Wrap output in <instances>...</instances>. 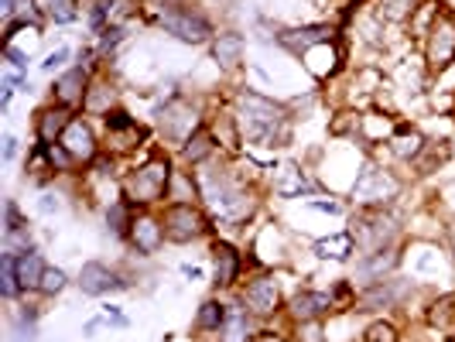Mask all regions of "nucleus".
Returning <instances> with one entry per match:
<instances>
[{
    "instance_id": "17",
    "label": "nucleus",
    "mask_w": 455,
    "mask_h": 342,
    "mask_svg": "<svg viewBox=\"0 0 455 342\" xmlns=\"http://www.w3.org/2000/svg\"><path fill=\"white\" fill-rule=\"evenodd\" d=\"M240 267H243V260H240L236 247H229V243H223V240H216V243H212V277H216L212 284H216V288L236 284Z\"/></svg>"
},
{
    "instance_id": "21",
    "label": "nucleus",
    "mask_w": 455,
    "mask_h": 342,
    "mask_svg": "<svg viewBox=\"0 0 455 342\" xmlns=\"http://www.w3.org/2000/svg\"><path fill=\"white\" fill-rule=\"evenodd\" d=\"M68 123H72L68 107H48V110H42V114H38V120H35L38 140H42V144H55V140H62V134H66Z\"/></svg>"
},
{
    "instance_id": "29",
    "label": "nucleus",
    "mask_w": 455,
    "mask_h": 342,
    "mask_svg": "<svg viewBox=\"0 0 455 342\" xmlns=\"http://www.w3.org/2000/svg\"><path fill=\"white\" fill-rule=\"evenodd\" d=\"M305 188H308V182H305V175L298 171L295 164H284V168H281V179L274 182V192H277L281 199H295Z\"/></svg>"
},
{
    "instance_id": "19",
    "label": "nucleus",
    "mask_w": 455,
    "mask_h": 342,
    "mask_svg": "<svg viewBox=\"0 0 455 342\" xmlns=\"http://www.w3.org/2000/svg\"><path fill=\"white\" fill-rule=\"evenodd\" d=\"M301 59H305V68H308L315 79H329V76H336V72H339V66H342V52L332 45V42L308 48Z\"/></svg>"
},
{
    "instance_id": "42",
    "label": "nucleus",
    "mask_w": 455,
    "mask_h": 342,
    "mask_svg": "<svg viewBox=\"0 0 455 342\" xmlns=\"http://www.w3.org/2000/svg\"><path fill=\"white\" fill-rule=\"evenodd\" d=\"M14 155H18V137H4V161H14Z\"/></svg>"
},
{
    "instance_id": "22",
    "label": "nucleus",
    "mask_w": 455,
    "mask_h": 342,
    "mask_svg": "<svg viewBox=\"0 0 455 342\" xmlns=\"http://www.w3.org/2000/svg\"><path fill=\"white\" fill-rule=\"evenodd\" d=\"M394 267H397V253L394 251H373L360 260L356 277H360L363 284H380V281H384V274H390Z\"/></svg>"
},
{
    "instance_id": "16",
    "label": "nucleus",
    "mask_w": 455,
    "mask_h": 342,
    "mask_svg": "<svg viewBox=\"0 0 455 342\" xmlns=\"http://www.w3.org/2000/svg\"><path fill=\"white\" fill-rule=\"evenodd\" d=\"M59 144H62L76 161L96 158V134H92L90 123H86V120H79V116H72V123L66 127V134H62Z\"/></svg>"
},
{
    "instance_id": "41",
    "label": "nucleus",
    "mask_w": 455,
    "mask_h": 342,
    "mask_svg": "<svg viewBox=\"0 0 455 342\" xmlns=\"http://www.w3.org/2000/svg\"><path fill=\"white\" fill-rule=\"evenodd\" d=\"M66 59H68V48H59V52H52L45 62H42V68H45V72H55V68L62 66Z\"/></svg>"
},
{
    "instance_id": "37",
    "label": "nucleus",
    "mask_w": 455,
    "mask_h": 342,
    "mask_svg": "<svg viewBox=\"0 0 455 342\" xmlns=\"http://www.w3.org/2000/svg\"><path fill=\"white\" fill-rule=\"evenodd\" d=\"M114 4L116 0H96V4H92L90 24L96 28V31H107V18L114 14Z\"/></svg>"
},
{
    "instance_id": "18",
    "label": "nucleus",
    "mask_w": 455,
    "mask_h": 342,
    "mask_svg": "<svg viewBox=\"0 0 455 342\" xmlns=\"http://www.w3.org/2000/svg\"><path fill=\"white\" fill-rule=\"evenodd\" d=\"M243 52H247V42H243V35H236V31H223V35H216V42H212V62L220 68H240L243 62Z\"/></svg>"
},
{
    "instance_id": "24",
    "label": "nucleus",
    "mask_w": 455,
    "mask_h": 342,
    "mask_svg": "<svg viewBox=\"0 0 455 342\" xmlns=\"http://www.w3.org/2000/svg\"><path fill=\"white\" fill-rule=\"evenodd\" d=\"M425 147H428V144H425V137L418 134L414 127H408V123H401V127H397V134L390 137V151H394L401 161L421 158V151H425Z\"/></svg>"
},
{
    "instance_id": "8",
    "label": "nucleus",
    "mask_w": 455,
    "mask_h": 342,
    "mask_svg": "<svg viewBox=\"0 0 455 342\" xmlns=\"http://www.w3.org/2000/svg\"><path fill=\"white\" fill-rule=\"evenodd\" d=\"M394 219L384 216L380 209H366L363 216H356L353 219V229H349V236L356 240V247L366 253L373 251H384V243H387L390 236H394Z\"/></svg>"
},
{
    "instance_id": "34",
    "label": "nucleus",
    "mask_w": 455,
    "mask_h": 342,
    "mask_svg": "<svg viewBox=\"0 0 455 342\" xmlns=\"http://www.w3.org/2000/svg\"><path fill=\"white\" fill-rule=\"evenodd\" d=\"M380 7H384L390 21H404L414 14V0H380Z\"/></svg>"
},
{
    "instance_id": "39",
    "label": "nucleus",
    "mask_w": 455,
    "mask_h": 342,
    "mask_svg": "<svg viewBox=\"0 0 455 342\" xmlns=\"http://www.w3.org/2000/svg\"><path fill=\"white\" fill-rule=\"evenodd\" d=\"M298 342H322V325L315 322H298Z\"/></svg>"
},
{
    "instance_id": "32",
    "label": "nucleus",
    "mask_w": 455,
    "mask_h": 342,
    "mask_svg": "<svg viewBox=\"0 0 455 342\" xmlns=\"http://www.w3.org/2000/svg\"><path fill=\"white\" fill-rule=\"evenodd\" d=\"M227 315H229L227 305H220V301H205L203 308H199L196 329H203V332H220V329H223V322H227Z\"/></svg>"
},
{
    "instance_id": "44",
    "label": "nucleus",
    "mask_w": 455,
    "mask_h": 342,
    "mask_svg": "<svg viewBox=\"0 0 455 342\" xmlns=\"http://www.w3.org/2000/svg\"><path fill=\"white\" fill-rule=\"evenodd\" d=\"M312 209H319V212H342L339 203H312Z\"/></svg>"
},
{
    "instance_id": "3",
    "label": "nucleus",
    "mask_w": 455,
    "mask_h": 342,
    "mask_svg": "<svg viewBox=\"0 0 455 342\" xmlns=\"http://www.w3.org/2000/svg\"><path fill=\"white\" fill-rule=\"evenodd\" d=\"M172 161L164 155H155L148 164L134 168L127 179H124V195L131 205H151L158 199H168V185H172Z\"/></svg>"
},
{
    "instance_id": "35",
    "label": "nucleus",
    "mask_w": 455,
    "mask_h": 342,
    "mask_svg": "<svg viewBox=\"0 0 455 342\" xmlns=\"http://www.w3.org/2000/svg\"><path fill=\"white\" fill-rule=\"evenodd\" d=\"M62 288H66V271H59V267H45V277H42V288H38V291L52 298V295H59Z\"/></svg>"
},
{
    "instance_id": "45",
    "label": "nucleus",
    "mask_w": 455,
    "mask_h": 342,
    "mask_svg": "<svg viewBox=\"0 0 455 342\" xmlns=\"http://www.w3.org/2000/svg\"><path fill=\"white\" fill-rule=\"evenodd\" d=\"M253 342H284V339H281V336H267V332H260Z\"/></svg>"
},
{
    "instance_id": "12",
    "label": "nucleus",
    "mask_w": 455,
    "mask_h": 342,
    "mask_svg": "<svg viewBox=\"0 0 455 342\" xmlns=\"http://www.w3.org/2000/svg\"><path fill=\"white\" fill-rule=\"evenodd\" d=\"M79 288H83V295L100 298V295H107V291H120V288H127V281H124L116 271H110L107 264L90 260V264H83V271H79Z\"/></svg>"
},
{
    "instance_id": "38",
    "label": "nucleus",
    "mask_w": 455,
    "mask_h": 342,
    "mask_svg": "<svg viewBox=\"0 0 455 342\" xmlns=\"http://www.w3.org/2000/svg\"><path fill=\"white\" fill-rule=\"evenodd\" d=\"M120 42H124V28H107V31H100V55L114 52Z\"/></svg>"
},
{
    "instance_id": "13",
    "label": "nucleus",
    "mask_w": 455,
    "mask_h": 342,
    "mask_svg": "<svg viewBox=\"0 0 455 342\" xmlns=\"http://www.w3.org/2000/svg\"><path fill=\"white\" fill-rule=\"evenodd\" d=\"M103 120H107V131H110V140H114L116 151H134V147H140V140L148 137L144 127L127 110H110Z\"/></svg>"
},
{
    "instance_id": "2",
    "label": "nucleus",
    "mask_w": 455,
    "mask_h": 342,
    "mask_svg": "<svg viewBox=\"0 0 455 342\" xmlns=\"http://www.w3.org/2000/svg\"><path fill=\"white\" fill-rule=\"evenodd\" d=\"M196 182H199V195L209 203L216 219H223V223H240V219H247L253 212L251 192L229 175V168H220V171H216V168H203V171L196 175Z\"/></svg>"
},
{
    "instance_id": "11",
    "label": "nucleus",
    "mask_w": 455,
    "mask_h": 342,
    "mask_svg": "<svg viewBox=\"0 0 455 342\" xmlns=\"http://www.w3.org/2000/svg\"><path fill=\"white\" fill-rule=\"evenodd\" d=\"M86 92H90V72L83 66H72L68 72H62L59 79H55V86H52V96H55V103L59 107H79V103H86Z\"/></svg>"
},
{
    "instance_id": "7",
    "label": "nucleus",
    "mask_w": 455,
    "mask_h": 342,
    "mask_svg": "<svg viewBox=\"0 0 455 342\" xmlns=\"http://www.w3.org/2000/svg\"><path fill=\"white\" fill-rule=\"evenodd\" d=\"M397 192H401V182H397L394 175H387L384 168L366 164L363 171H360V179L353 182V203L370 205V209H380L384 203L397 199Z\"/></svg>"
},
{
    "instance_id": "46",
    "label": "nucleus",
    "mask_w": 455,
    "mask_h": 342,
    "mask_svg": "<svg viewBox=\"0 0 455 342\" xmlns=\"http://www.w3.org/2000/svg\"><path fill=\"white\" fill-rule=\"evenodd\" d=\"M185 274H188L192 281H199V277H203V271H199V267H188V264H185Z\"/></svg>"
},
{
    "instance_id": "25",
    "label": "nucleus",
    "mask_w": 455,
    "mask_h": 342,
    "mask_svg": "<svg viewBox=\"0 0 455 342\" xmlns=\"http://www.w3.org/2000/svg\"><path fill=\"white\" fill-rule=\"evenodd\" d=\"M42 277H45V260L38 251H28L18 257V281H21L24 291H38L42 288Z\"/></svg>"
},
{
    "instance_id": "10",
    "label": "nucleus",
    "mask_w": 455,
    "mask_h": 342,
    "mask_svg": "<svg viewBox=\"0 0 455 342\" xmlns=\"http://www.w3.org/2000/svg\"><path fill=\"white\" fill-rule=\"evenodd\" d=\"M161 131L164 137H172V140H188V137L199 131V110L196 107H188L185 99H175V103H168L164 110H161Z\"/></svg>"
},
{
    "instance_id": "5",
    "label": "nucleus",
    "mask_w": 455,
    "mask_h": 342,
    "mask_svg": "<svg viewBox=\"0 0 455 342\" xmlns=\"http://www.w3.org/2000/svg\"><path fill=\"white\" fill-rule=\"evenodd\" d=\"M161 223H164V236H168L172 243L199 240V236H205V233L212 229L209 227V216L192 203H172L168 209H164Z\"/></svg>"
},
{
    "instance_id": "27",
    "label": "nucleus",
    "mask_w": 455,
    "mask_h": 342,
    "mask_svg": "<svg viewBox=\"0 0 455 342\" xmlns=\"http://www.w3.org/2000/svg\"><path fill=\"white\" fill-rule=\"evenodd\" d=\"M312 251L319 253L322 260H346L349 253L356 251V240H353L349 233H336V236H329V240H319Z\"/></svg>"
},
{
    "instance_id": "20",
    "label": "nucleus",
    "mask_w": 455,
    "mask_h": 342,
    "mask_svg": "<svg viewBox=\"0 0 455 342\" xmlns=\"http://www.w3.org/2000/svg\"><path fill=\"white\" fill-rule=\"evenodd\" d=\"M332 308V295H322V291H301V295L291 298L288 312L295 322H315L322 319L325 312Z\"/></svg>"
},
{
    "instance_id": "6",
    "label": "nucleus",
    "mask_w": 455,
    "mask_h": 342,
    "mask_svg": "<svg viewBox=\"0 0 455 342\" xmlns=\"http://www.w3.org/2000/svg\"><path fill=\"white\" fill-rule=\"evenodd\" d=\"M425 59L432 72H445L455 62V14L438 11V18L432 21V31L425 35Z\"/></svg>"
},
{
    "instance_id": "14",
    "label": "nucleus",
    "mask_w": 455,
    "mask_h": 342,
    "mask_svg": "<svg viewBox=\"0 0 455 342\" xmlns=\"http://www.w3.org/2000/svg\"><path fill=\"white\" fill-rule=\"evenodd\" d=\"M127 240L137 247V253L151 257V253L161 251V243H164L168 236H164V223L144 212V216H134V223H131V236H127Z\"/></svg>"
},
{
    "instance_id": "43",
    "label": "nucleus",
    "mask_w": 455,
    "mask_h": 342,
    "mask_svg": "<svg viewBox=\"0 0 455 342\" xmlns=\"http://www.w3.org/2000/svg\"><path fill=\"white\" fill-rule=\"evenodd\" d=\"M38 209H42V212H52V209H59V199H55V195H42Z\"/></svg>"
},
{
    "instance_id": "15",
    "label": "nucleus",
    "mask_w": 455,
    "mask_h": 342,
    "mask_svg": "<svg viewBox=\"0 0 455 342\" xmlns=\"http://www.w3.org/2000/svg\"><path fill=\"white\" fill-rule=\"evenodd\" d=\"M332 28L329 24H308V28H291V31H281L277 35V42L284 48H291L295 55H305L308 48L315 45H325V42H332Z\"/></svg>"
},
{
    "instance_id": "28",
    "label": "nucleus",
    "mask_w": 455,
    "mask_h": 342,
    "mask_svg": "<svg viewBox=\"0 0 455 342\" xmlns=\"http://www.w3.org/2000/svg\"><path fill=\"white\" fill-rule=\"evenodd\" d=\"M83 110L86 114H96V116H107L114 107V90L107 86V83H90V92H86V103H83Z\"/></svg>"
},
{
    "instance_id": "30",
    "label": "nucleus",
    "mask_w": 455,
    "mask_h": 342,
    "mask_svg": "<svg viewBox=\"0 0 455 342\" xmlns=\"http://www.w3.org/2000/svg\"><path fill=\"white\" fill-rule=\"evenodd\" d=\"M21 291V281H18V257L14 253H4V260H0V295L7 298V301H14Z\"/></svg>"
},
{
    "instance_id": "23",
    "label": "nucleus",
    "mask_w": 455,
    "mask_h": 342,
    "mask_svg": "<svg viewBox=\"0 0 455 342\" xmlns=\"http://www.w3.org/2000/svg\"><path fill=\"white\" fill-rule=\"evenodd\" d=\"M257 336H260V332L253 329L251 312H247V308H229L227 322H223V329H220V342H253Z\"/></svg>"
},
{
    "instance_id": "1",
    "label": "nucleus",
    "mask_w": 455,
    "mask_h": 342,
    "mask_svg": "<svg viewBox=\"0 0 455 342\" xmlns=\"http://www.w3.org/2000/svg\"><path fill=\"white\" fill-rule=\"evenodd\" d=\"M236 127L243 140L260 147H277L288 137V114L274 99L260 92H240L236 96Z\"/></svg>"
},
{
    "instance_id": "26",
    "label": "nucleus",
    "mask_w": 455,
    "mask_h": 342,
    "mask_svg": "<svg viewBox=\"0 0 455 342\" xmlns=\"http://www.w3.org/2000/svg\"><path fill=\"white\" fill-rule=\"evenodd\" d=\"M212 151H216V137L209 134L205 127H199L196 134L185 140V147H182V155L188 164H203V161L212 158Z\"/></svg>"
},
{
    "instance_id": "36",
    "label": "nucleus",
    "mask_w": 455,
    "mask_h": 342,
    "mask_svg": "<svg viewBox=\"0 0 455 342\" xmlns=\"http://www.w3.org/2000/svg\"><path fill=\"white\" fill-rule=\"evenodd\" d=\"M366 342H401V336H397V329L390 322H373L366 329Z\"/></svg>"
},
{
    "instance_id": "40",
    "label": "nucleus",
    "mask_w": 455,
    "mask_h": 342,
    "mask_svg": "<svg viewBox=\"0 0 455 342\" xmlns=\"http://www.w3.org/2000/svg\"><path fill=\"white\" fill-rule=\"evenodd\" d=\"M4 55H7V62L18 68V72H28V55H24L21 48L14 45H4Z\"/></svg>"
},
{
    "instance_id": "9",
    "label": "nucleus",
    "mask_w": 455,
    "mask_h": 342,
    "mask_svg": "<svg viewBox=\"0 0 455 342\" xmlns=\"http://www.w3.org/2000/svg\"><path fill=\"white\" fill-rule=\"evenodd\" d=\"M243 305L257 319H271L274 312L281 308V288H277V281H274L271 274L253 277L251 284L243 288Z\"/></svg>"
},
{
    "instance_id": "33",
    "label": "nucleus",
    "mask_w": 455,
    "mask_h": 342,
    "mask_svg": "<svg viewBox=\"0 0 455 342\" xmlns=\"http://www.w3.org/2000/svg\"><path fill=\"white\" fill-rule=\"evenodd\" d=\"M38 7H42L55 24L76 21V14H79V11H76V0H38Z\"/></svg>"
},
{
    "instance_id": "31",
    "label": "nucleus",
    "mask_w": 455,
    "mask_h": 342,
    "mask_svg": "<svg viewBox=\"0 0 455 342\" xmlns=\"http://www.w3.org/2000/svg\"><path fill=\"white\" fill-rule=\"evenodd\" d=\"M134 205L127 203H114L107 209V229L114 233V236H131V223H134V212H131Z\"/></svg>"
},
{
    "instance_id": "4",
    "label": "nucleus",
    "mask_w": 455,
    "mask_h": 342,
    "mask_svg": "<svg viewBox=\"0 0 455 342\" xmlns=\"http://www.w3.org/2000/svg\"><path fill=\"white\" fill-rule=\"evenodd\" d=\"M158 21L168 35H175V38L185 42V45H203V42L212 38V24H209V18H203L199 11L185 7V4H161Z\"/></svg>"
}]
</instances>
